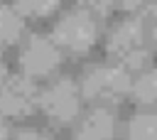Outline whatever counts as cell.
<instances>
[{"instance_id": "cell-6", "label": "cell", "mask_w": 157, "mask_h": 140, "mask_svg": "<svg viewBox=\"0 0 157 140\" xmlns=\"http://www.w3.org/2000/svg\"><path fill=\"white\" fill-rule=\"evenodd\" d=\"M34 106H39V91L29 76L17 74V76H7L0 84V113L5 118L29 115Z\"/></svg>"}, {"instance_id": "cell-8", "label": "cell", "mask_w": 157, "mask_h": 140, "mask_svg": "<svg viewBox=\"0 0 157 140\" xmlns=\"http://www.w3.org/2000/svg\"><path fill=\"white\" fill-rule=\"evenodd\" d=\"M25 32V15L15 5H0V44H15Z\"/></svg>"}, {"instance_id": "cell-10", "label": "cell", "mask_w": 157, "mask_h": 140, "mask_svg": "<svg viewBox=\"0 0 157 140\" xmlns=\"http://www.w3.org/2000/svg\"><path fill=\"white\" fill-rule=\"evenodd\" d=\"M125 140H157V113H135L128 123Z\"/></svg>"}, {"instance_id": "cell-12", "label": "cell", "mask_w": 157, "mask_h": 140, "mask_svg": "<svg viewBox=\"0 0 157 140\" xmlns=\"http://www.w3.org/2000/svg\"><path fill=\"white\" fill-rule=\"evenodd\" d=\"M123 10L137 20L152 17V15H157V0H123Z\"/></svg>"}, {"instance_id": "cell-15", "label": "cell", "mask_w": 157, "mask_h": 140, "mask_svg": "<svg viewBox=\"0 0 157 140\" xmlns=\"http://www.w3.org/2000/svg\"><path fill=\"white\" fill-rule=\"evenodd\" d=\"M7 138V123H5V115L0 113V140Z\"/></svg>"}, {"instance_id": "cell-2", "label": "cell", "mask_w": 157, "mask_h": 140, "mask_svg": "<svg viewBox=\"0 0 157 140\" xmlns=\"http://www.w3.org/2000/svg\"><path fill=\"white\" fill-rule=\"evenodd\" d=\"M78 88H81V93L88 101L118 103V101H123L130 93L132 81H130V74L123 66L110 64V66H93V69H88L83 74Z\"/></svg>"}, {"instance_id": "cell-17", "label": "cell", "mask_w": 157, "mask_h": 140, "mask_svg": "<svg viewBox=\"0 0 157 140\" xmlns=\"http://www.w3.org/2000/svg\"><path fill=\"white\" fill-rule=\"evenodd\" d=\"M152 42H155V47H157V20H155V25H152Z\"/></svg>"}, {"instance_id": "cell-9", "label": "cell", "mask_w": 157, "mask_h": 140, "mask_svg": "<svg viewBox=\"0 0 157 140\" xmlns=\"http://www.w3.org/2000/svg\"><path fill=\"white\" fill-rule=\"evenodd\" d=\"M130 93L142 106H157V69H147V71L137 74Z\"/></svg>"}, {"instance_id": "cell-16", "label": "cell", "mask_w": 157, "mask_h": 140, "mask_svg": "<svg viewBox=\"0 0 157 140\" xmlns=\"http://www.w3.org/2000/svg\"><path fill=\"white\" fill-rule=\"evenodd\" d=\"M7 79V66H5V59H2V54H0V84Z\"/></svg>"}, {"instance_id": "cell-4", "label": "cell", "mask_w": 157, "mask_h": 140, "mask_svg": "<svg viewBox=\"0 0 157 140\" xmlns=\"http://www.w3.org/2000/svg\"><path fill=\"white\" fill-rule=\"evenodd\" d=\"M39 108L56 123H69L81 111V88L71 79H56L39 93Z\"/></svg>"}, {"instance_id": "cell-7", "label": "cell", "mask_w": 157, "mask_h": 140, "mask_svg": "<svg viewBox=\"0 0 157 140\" xmlns=\"http://www.w3.org/2000/svg\"><path fill=\"white\" fill-rule=\"evenodd\" d=\"M115 135V118L108 108H93L76 128L74 140H110Z\"/></svg>"}, {"instance_id": "cell-13", "label": "cell", "mask_w": 157, "mask_h": 140, "mask_svg": "<svg viewBox=\"0 0 157 140\" xmlns=\"http://www.w3.org/2000/svg\"><path fill=\"white\" fill-rule=\"evenodd\" d=\"M76 2H78L81 10H86V12H91V15H105V12L113 7L115 0H76Z\"/></svg>"}, {"instance_id": "cell-11", "label": "cell", "mask_w": 157, "mask_h": 140, "mask_svg": "<svg viewBox=\"0 0 157 140\" xmlns=\"http://www.w3.org/2000/svg\"><path fill=\"white\" fill-rule=\"evenodd\" d=\"M56 5L59 0H15V7L29 17H47L49 12L56 10Z\"/></svg>"}, {"instance_id": "cell-14", "label": "cell", "mask_w": 157, "mask_h": 140, "mask_svg": "<svg viewBox=\"0 0 157 140\" xmlns=\"http://www.w3.org/2000/svg\"><path fill=\"white\" fill-rule=\"evenodd\" d=\"M12 140H47L42 133H37V130H20Z\"/></svg>"}, {"instance_id": "cell-1", "label": "cell", "mask_w": 157, "mask_h": 140, "mask_svg": "<svg viewBox=\"0 0 157 140\" xmlns=\"http://www.w3.org/2000/svg\"><path fill=\"white\" fill-rule=\"evenodd\" d=\"M105 49L115 59V64L123 66L125 71L145 69L150 64V49L145 42L142 20L128 17V20H120L118 25H113V29L108 32Z\"/></svg>"}, {"instance_id": "cell-3", "label": "cell", "mask_w": 157, "mask_h": 140, "mask_svg": "<svg viewBox=\"0 0 157 140\" xmlns=\"http://www.w3.org/2000/svg\"><path fill=\"white\" fill-rule=\"evenodd\" d=\"M52 39L59 44V49H69L74 54L88 52L98 39V22L86 10H71L61 15L52 29Z\"/></svg>"}, {"instance_id": "cell-5", "label": "cell", "mask_w": 157, "mask_h": 140, "mask_svg": "<svg viewBox=\"0 0 157 140\" xmlns=\"http://www.w3.org/2000/svg\"><path fill=\"white\" fill-rule=\"evenodd\" d=\"M59 61H61L59 44L52 37H44V34H32L20 49V69L29 79L52 74L59 66Z\"/></svg>"}]
</instances>
